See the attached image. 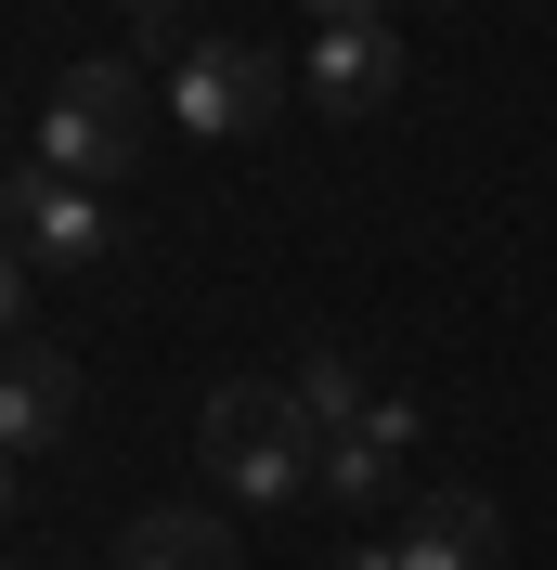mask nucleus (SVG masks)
<instances>
[{"instance_id":"1","label":"nucleus","mask_w":557,"mask_h":570,"mask_svg":"<svg viewBox=\"0 0 557 570\" xmlns=\"http://www.w3.org/2000/svg\"><path fill=\"white\" fill-rule=\"evenodd\" d=\"M195 454H208L246 505H285V493H312V480H324V428L299 415L285 376H221L208 415H195Z\"/></svg>"},{"instance_id":"2","label":"nucleus","mask_w":557,"mask_h":570,"mask_svg":"<svg viewBox=\"0 0 557 570\" xmlns=\"http://www.w3.org/2000/svg\"><path fill=\"white\" fill-rule=\"evenodd\" d=\"M143 130H156V105H143L130 66H78L66 91H52V117H39V169L91 181V195H117V181L143 169Z\"/></svg>"},{"instance_id":"3","label":"nucleus","mask_w":557,"mask_h":570,"mask_svg":"<svg viewBox=\"0 0 557 570\" xmlns=\"http://www.w3.org/2000/svg\"><path fill=\"white\" fill-rule=\"evenodd\" d=\"M273 105H285L273 52H246V39H182V66H169V130L182 142H246V130H273Z\"/></svg>"},{"instance_id":"4","label":"nucleus","mask_w":557,"mask_h":570,"mask_svg":"<svg viewBox=\"0 0 557 570\" xmlns=\"http://www.w3.org/2000/svg\"><path fill=\"white\" fill-rule=\"evenodd\" d=\"M0 234H13V247L39 259V273H91V259L117 247V208L105 195H91V181H66V169H13V220H0Z\"/></svg>"},{"instance_id":"5","label":"nucleus","mask_w":557,"mask_h":570,"mask_svg":"<svg viewBox=\"0 0 557 570\" xmlns=\"http://www.w3.org/2000/svg\"><path fill=\"white\" fill-rule=\"evenodd\" d=\"M389 91H402V39H389V13H377V27H312V105L324 117H377Z\"/></svg>"},{"instance_id":"6","label":"nucleus","mask_w":557,"mask_h":570,"mask_svg":"<svg viewBox=\"0 0 557 570\" xmlns=\"http://www.w3.org/2000/svg\"><path fill=\"white\" fill-rule=\"evenodd\" d=\"M492 544H506L492 493L441 480V493H416V519H402V544H389V558H402V570H492Z\"/></svg>"},{"instance_id":"7","label":"nucleus","mask_w":557,"mask_h":570,"mask_svg":"<svg viewBox=\"0 0 557 570\" xmlns=\"http://www.w3.org/2000/svg\"><path fill=\"white\" fill-rule=\"evenodd\" d=\"M66 415H78V363L13 337V351H0V454H52Z\"/></svg>"},{"instance_id":"8","label":"nucleus","mask_w":557,"mask_h":570,"mask_svg":"<svg viewBox=\"0 0 557 570\" xmlns=\"http://www.w3.org/2000/svg\"><path fill=\"white\" fill-rule=\"evenodd\" d=\"M117 570H246V544L208 505H143L130 532H117Z\"/></svg>"},{"instance_id":"9","label":"nucleus","mask_w":557,"mask_h":570,"mask_svg":"<svg viewBox=\"0 0 557 570\" xmlns=\"http://www.w3.org/2000/svg\"><path fill=\"white\" fill-rule=\"evenodd\" d=\"M285 390H299V415L338 441V428H363V402H377V376H363V351H338V337H312V351L285 363Z\"/></svg>"},{"instance_id":"10","label":"nucleus","mask_w":557,"mask_h":570,"mask_svg":"<svg viewBox=\"0 0 557 570\" xmlns=\"http://www.w3.org/2000/svg\"><path fill=\"white\" fill-rule=\"evenodd\" d=\"M389 480H402V454H377L363 428H338V441H324V480H312V493H338V505H377Z\"/></svg>"},{"instance_id":"11","label":"nucleus","mask_w":557,"mask_h":570,"mask_svg":"<svg viewBox=\"0 0 557 570\" xmlns=\"http://www.w3.org/2000/svg\"><path fill=\"white\" fill-rule=\"evenodd\" d=\"M363 441H377V454H416V441H428V415H416L402 390H377V402H363Z\"/></svg>"},{"instance_id":"12","label":"nucleus","mask_w":557,"mask_h":570,"mask_svg":"<svg viewBox=\"0 0 557 570\" xmlns=\"http://www.w3.org/2000/svg\"><path fill=\"white\" fill-rule=\"evenodd\" d=\"M13 337H27V247L0 234V351H13Z\"/></svg>"},{"instance_id":"13","label":"nucleus","mask_w":557,"mask_h":570,"mask_svg":"<svg viewBox=\"0 0 557 570\" xmlns=\"http://www.w3.org/2000/svg\"><path fill=\"white\" fill-rule=\"evenodd\" d=\"M389 0H312V27H377Z\"/></svg>"},{"instance_id":"14","label":"nucleus","mask_w":557,"mask_h":570,"mask_svg":"<svg viewBox=\"0 0 557 570\" xmlns=\"http://www.w3.org/2000/svg\"><path fill=\"white\" fill-rule=\"evenodd\" d=\"M130 27L143 39H182V0H130Z\"/></svg>"},{"instance_id":"15","label":"nucleus","mask_w":557,"mask_h":570,"mask_svg":"<svg viewBox=\"0 0 557 570\" xmlns=\"http://www.w3.org/2000/svg\"><path fill=\"white\" fill-rule=\"evenodd\" d=\"M338 570H402V558H389V544H377V558H338Z\"/></svg>"},{"instance_id":"16","label":"nucleus","mask_w":557,"mask_h":570,"mask_svg":"<svg viewBox=\"0 0 557 570\" xmlns=\"http://www.w3.org/2000/svg\"><path fill=\"white\" fill-rule=\"evenodd\" d=\"M0 505H13V454H0Z\"/></svg>"}]
</instances>
